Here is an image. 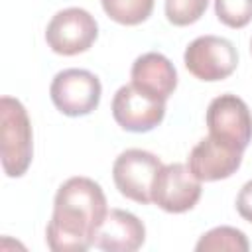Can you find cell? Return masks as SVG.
<instances>
[{
	"mask_svg": "<svg viewBox=\"0 0 252 252\" xmlns=\"http://www.w3.org/2000/svg\"><path fill=\"white\" fill-rule=\"evenodd\" d=\"M108 215L102 187L83 175L63 181L53 199L45 226V242L53 252H85L94 246V234Z\"/></svg>",
	"mask_w": 252,
	"mask_h": 252,
	"instance_id": "obj_1",
	"label": "cell"
},
{
	"mask_svg": "<svg viewBox=\"0 0 252 252\" xmlns=\"http://www.w3.org/2000/svg\"><path fill=\"white\" fill-rule=\"evenodd\" d=\"M0 158L8 177H22L33 158V130L26 106L14 96L0 98Z\"/></svg>",
	"mask_w": 252,
	"mask_h": 252,
	"instance_id": "obj_2",
	"label": "cell"
},
{
	"mask_svg": "<svg viewBox=\"0 0 252 252\" xmlns=\"http://www.w3.org/2000/svg\"><path fill=\"white\" fill-rule=\"evenodd\" d=\"M205 122L209 136L232 150L244 154L252 142V112L248 104L232 93L219 94L209 102Z\"/></svg>",
	"mask_w": 252,
	"mask_h": 252,
	"instance_id": "obj_3",
	"label": "cell"
},
{
	"mask_svg": "<svg viewBox=\"0 0 252 252\" xmlns=\"http://www.w3.org/2000/svg\"><path fill=\"white\" fill-rule=\"evenodd\" d=\"M49 96L53 106L61 114L79 118L98 108L102 96V85L94 73L87 69L71 67L59 71L53 77L49 85Z\"/></svg>",
	"mask_w": 252,
	"mask_h": 252,
	"instance_id": "obj_4",
	"label": "cell"
},
{
	"mask_svg": "<svg viewBox=\"0 0 252 252\" xmlns=\"http://www.w3.org/2000/svg\"><path fill=\"white\" fill-rule=\"evenodd\" d=\"M98 37V24L85 8H63L59 10L45 28L47 47L65 57L85 53L93 47Z\"/></svg>",
	"mask_w": 252,
	"mask_h": 252,
	"instance_id": "obj_5",
	"label": "cell"
},
{
	"mask_svg": "<svg viewBox=\"0 0 252 252\" xmlns=\"http://www.w3.org/2000/svg\"><path fill=\"white\" fill-rule=\"evenodd\" d=\"M187 71L205 83H217L230 77L238 67V51L234 43L220 35H199L183 53Z\"/></svg>",
	"mask_w": 252,
	"mask_h": 252,
	"instance_id": "obj_6",
	"label": "cell"
},
{
	"mask_svg": "<svg viewBox=\"0 0 252 252\" xmlns=\"http://www.w3.org/2000/svg\"><path fill=\"white\" fill-rule=\"evenodd\" d=\"M161 165V159L148 150H124L112 163V179L118 193L134 203L150 205L152 185Z\"/></svg>",
	"mask_w": 252,
	"mask_h": 252,
	"instance_id": "obj_7",
	"label": "cell"
},
{
	"mask_svg": "<svg viewBox=\"0 0 252 252\" xmlns=\"http://www.w3.org/2000/svg\"><path fill=\"white\" fill-rule=\"evenodd\" d=\"M203 193V181H199L189 165L185 163H167L156 173L152 185V203L161 211L171 215H181L191 211Z\"/></svg>",
	"mask_w": 252,
	"mask_h": 252,
	"instance_id": "obj_8",
	"label": "cell"
},
{
	"mask_svg": "<svg viewBox=\"0 0 252 252\" xmlns=\"http://www.w3.org/2000/svg\"><path fill=\"white\" fill-rule=\"evenodd\" d=\"M112 118L114 122L134 134H144L159 126L165 118V102L138 91L132 83L122 85L112 96Z\"/></svg>",
	"mask_w": 252,
	"mask_h": 252,
	"instance_id": "obj_9",
	"label": "cell"
},
{
	"mask_svg": "<svg viewBox=\"0 0 252 252\" xmlns=\"http://www.w3.org/2000/svg\"><path fill=\"white\" fill-rule=\"evenodd\" d=\"M187 165L191 173L203 183L220 181L238 171V167L242 165V152L232 150L207 136L193 146L187 158Z\"/></svg>",
	"mask_w": 252,
	"mask_h": 252,
	"instance_id": "obj_10",
	"label": "cell"
},
{
	"mask_svg": "<svg viewBox=\"0 0 252 252\" xmlns=\"http://www.w3.org/2000/svg\"><path fill=\"white\" fill-rule=\"evenodd\" d=\"M130 83L156 100L167 102V98L177 89V71L163 53L148 51L136 57L132 63Z\"/></svg>",
	"mask_w": 252,
	"mask_h": 252,
	"instance_id": "obj_11",
	"label": "cell"
},
{
	"mask_svg": "<svg viewBox=\"0 0 252 252\" xmlns=\"http://www.w3.org/2000/svg\"><path fill=\"white\" fill-rule=\"evenodd\" d=\"M144 242V222L134 213L122 209H110L94 234V248L104 252H134Z\"/></svg>",
	"mask_w": 252,
	"mask_h": 252,
	"instance_id": "obj_12",
	"label": "cell"
},
{
	"mask_svg": "<svg viewBox=\"0 0 252 252\" xmlns=\"http://www.w3.org/2000/svg\"><path fill=\"white\" fill-rule=\"evenodd\" d=\"M250 242L246 234L240 228L234 226H215L207 230L195 244L197 252H219V250H230V252H248Z\"/></svg>",
	"mask_w": 252,
	"mask_h": 252,
	"instance_id": "obj_13",
	"label": "cell"
},
{
	"mask_svg": "<svg viewBox=\"0 0 252 252\" xmlns=\"http://www.w3.org/2000/svg\"><path fill=\"white\" fill-rule=\"evenodd\" d=\"M156 0H100L104 14L120 26H138L154 12Z\"/></svg>",
	"mask_w": 252,
	"mask_h": 252,
	"instance_id": "obj_14",
	"label": "cell"
},
{
	"mask_svg": "<svg viewBox=\"0 0 252 252\" xmlns=\"http://www.w3.org/2000/svg\"><path fill=\"white\" fill-rule=\"evenodd\" d=\"M215 14L226 28H246L252 22V0H215Z\"/></svg>",
	"mask_w": 252,
	"mask_h": 252,
	"instance_id": "obj_15",
	"label": "cell"
},
{
	"mask_svg": "<svg viewBox=\"0 0 252 252\" xmlns=\"http://www.w3.org/2000/svg\"><path fill=\"white\" fill-rule=\"evenodd\" d=\"M209 0H165V18L173 26H191L201 20Z\"/></svg>",
	"mask_w": 252,
	"mask_h": 252,
	"instance_id": "obj_16",
	"label": "cell"
},
{
	"mask_svg": "<svg viewBox=\"0 0 252 252\" xmlns=\"http://www.w3.org/2000/svg\"><path fill=\"white\" fill-rule=\"evenodd\" d=\"M236 211L244 220H248L252 224V179H248L240 187V191L236 195Z\"/></svg>",
	"mask_w": 252,
	"mask_h": 252,
	"instance_id": "obj_17",
	"label": "cell"
},
{
	"mask_svg": "<svg viewBox=\"0 0 252 252\" xmlns=\"http://www.w3.org/2000/svg\"><path fill=\"white\" fill-rule=\"evenodd\" d=\"M250 51H252V39H250Z\"/></svg>",
	"mask_w": 252,
	"mask_h": 252,
	"instance_id": "obj_18",
	"label": "cell"
}]
</instances>
